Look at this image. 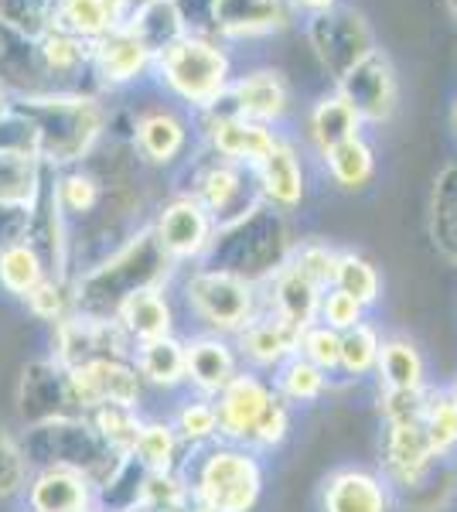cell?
Here are the masks:
<instances>
[{"instance_id":"cell-35","label":"cell","mask_w":457,"mask_h":512,"mask_svg":"<svg viewBox=\"0 0 457 512\" xmlns=\"http://www.w3.org/2000/svg\"><path fill=\"white\" fill-rule=\"evenodd\" d=\"M147 468L134 454H123L113 472L96 485V512H140L147 492Z\"/></svg>"},{"instance_id":"cell-30","label":"cell","mask_w":457,"mask_h":512,"mask_svg":"<svg viewBox=\"0 0 457 512\" xmlns=\"http://www.w3.org/2000/svg\"><path fill=\"white\" fill-rule=\"evenodd\" d=\"M127 18H130L127 0H58L52 28L96 45L106 35H113L116 28H123Z\"/></svg>"},{"instance_id":"cell-31","label":"cell","mask_w":457,"mask_h":512,"mask_svg":"<svg viewBox=\"0 0 457 512\" xmlns=\"http://www.w3.org/2000/svg\"><path fill=\"white\" fill-rule=\"evenodd\" d=\"M140 379H144L147 390L157 393H174L185 390L188 376H185V338L168 335V338H154V342H140L130 352Z\"/></svg>"},{"instance_id":"cell-33","label":"cell","mask_w":457,"mask_h":512,"mask_svg":"<svg viewBox=\"0 0 457 512\" xmlns=\"http://www.w3.org/2000/svg\"><path fill=\"white\" fill-rule=\"evenodd\" d=\"M382 390H427V355L406 335H382L379 366H376Z\"/></svg>"},{"instance_id":"cell-57","label":"cell","mask_w":457,"mask_h":512,"mask_svg":"<svg viewBox=\"0 0 457 512\" xmlns=\"http://www.w3.org/2000/svg\"><path fill=\"white\" fill-rule=\"evenodd\" d=\"M342 0H287V7H290V14L294 18H318V14L324 11H331V7H338Z\"/></svg>"},{"instance_id":"cell-37","label":"cell","mask_w":457,"mask_h":512,"mask_svg":"<svg viewBox=\"0 0 457 512\" xmlns=\"http://www.w3.org/2000/svg\"><path fill=\"white\" fill-rule=\"evenodd\" d=\"M127 28L144 41L147 48L157 55L161 48H168L171 41H178L181 35H188V21L181 14L178 0H147L130 11Z\"/></svg>"},{"instance_id":"cell-25","label":"cell","mask_w":457,"mask_h":512,"mask_svg":"<svg viewBox=\"0 0 457 512\" xmlns=\"http://www.w3.org/2000/svg\"><path fill=\"white\" fill-rule=\"evenodd\" d=\"M236 352L243 369H253V373L273 376L287 359L297 355V342H301V328L287 325V321L273 318L263 311L260 318H253L249 325L239 332L236 338Z\"/></svg>"},{"instance_id":"cell-9","label":"cell","mask_w":457,"mask_h":512,"mask_svg":"<svg viewBox=\"0 0 457 512\" xmlns=\"http://www.w3.org/2000/svg\"><path fill=\"white\" fill-rule=\"evenodd\" d=\"M304 38L311 45L318 65L328 72L331 86L338 79H345L365 55L379 48L369 18H365L359 7H348V4L331 7V11L318 14V18H307Z\"/></svg>"},{"instance_id":"cell-16","label":"cell","mask_w":457,"mask_h":512,"mask_svg":"<svg viewBox=\"0 0 457 512\" xmlns=\"http://www.w3.org/2000/svg\"><path fill=\"white\" fill-rule=\"evenodd\" d=\"M191 130H195V120H188L181 110L151 106V110H140L134 117L127 144L140 161V168H174L178 161H185Z\"/></svg>"},{"instance_id":"cell-29","label":"cell","mask_w":457,"mask_h":512,"mask_svg":"<svg viewBox=\"0 0 457 512\" xmlns=\"http://www.w3.org/2000/svg\"><path fill=\"white\" fill-rule=\"evenodd\" d=\"M321 287L311 284L307 277L297 274L290 263L273 274L267 284H263V311L294 328H307L318 321V308H321Z\"/></svg>"},{"instance_id":"cell-10","label":"cell","mask_w":457,"mask_h":512,"mask_svg":"<svg viewBox=\"0 0 457 512\" xmlns=\"http://www.w3.org/2000/svg\"><path fill=\"white\" fill-rule=\"evenodd\" d=\"M161 250L178 263L181 270L202 263L212 250V239L219 233L215 219L205 212V205L188 192H174L157 205L154 219L147 222Z\"/></svg>"},{"instance_id":"cell-19","label":"cell","mask_w":457,"mask_h":512,"mask_svg":"<svg viewBox=\"0 0 457 512\" xmlns=\"http://www.w3.org/2000/svg\"><path fill=\"white\" fill-rule=\"evenodd\" d=\"M318 512H396V492L379 468L342 465L321 478Z\"/></svg>"},{"instance_id":"cell-4","label":"cell","mask_w":457,"mask_h":512,"mask_svg":"<svg viewBox=\"0 0 457 512\" xmlns=\"http://www.w3.org/2000/svg\"><path fill=\"white\" fill-rule=\"evenodd\" d=\"M185 478L191 502L209 512H260L267 495V461L253 448L215 441L188 454Z\"/></svg>"},{"instance_id":"cell-64","label":"cell","mask_w":457,"mask_h":512,"mask_svg":"<svg viewBox=\"0 0 457 512\" xmlns=\"http://www.w3.org/2000/svg\"><path fill=\"white\" fill-rule=\"evenodd\" d=\"M140 512H144V509H140Z\"/></svg>"},{"instance_id":"cell-44","label":"cell","mask_w":457,"mask_h":512,"mask_svg":"<svg viewBox=\"0 0 457 512\" xmlns=\"http://www.w3.org/2000/svg\"><path fill=\"white\" fill-rule=\"evenodd\" d=\"M331 287L352 294L365 311H372L382 297V274L365 253L342 250V256H338V267H335V284Z\"/></svg>"},{"instance_id":"cell-61","label":"cell","mask_w":457,"mask_h":512,"mask_svg":"<svg viewBox=\"0 0 457 512\" xmlns=\"http://www.w3.org/2000/svg\"><path fill=\"white\" fill-rule=\"evenodd\" d=\"M447 11H451V18H454V24H457V0H447Z\"/></svg>"},{"instance_id":"cell-54","label":"cell","mask_w":457,"mask_h":512,"mask_svg":"<svg viewBox=\"0 0 457 512\" xmlns=\"http://www.w3.org/2000/svg\"><path fill=\"white\" fill-rule=\"evenodd\" d=\"M365 318H369V311H365L352 294L338 291V287H328V291L321 294V308H318L321 325L335 328V332H348V328L362 325Z\"/></svg>"},{"instance_id":"cell-6","label":"cell","mask_w":457,"mask_h":512,"mask_svg":"<svg viewBox=\"0 0 457 512\" xmlns=\"http://www.w3.org/2000/svg\"><path fill=\"white\" fill-rule=\"evenodd\" d=\"M178 297L185 311L195 318L198 332L236 338L253 318L263 315V287L249 280L226 274V270L185 267L178 274Z\"/></svg>"},{"instance_id":"cell-48","label":"cell","mask_w":457,"mask_h":512,"mask_svg":"<svg viewBox=\"0 0 457 512\" xmlns=\"http://www.w3.org/2000/svg\"><path fill=\"white\" fill-rule=\"evenodd\" d=\"M58 0H0V24L24 38H41L55 21Z\"/></svg>"},{"instance_id":"cell-42","label":"cell","mask_w":457,"mask_h":512,"mask_svg":"<svg viewBox=\"0 0 457 512\" xmlns=\"http://www.w3.org/2000/svg\"><path fill=\"white\" fill-rule=\"evenodd\" d=\"M420 427L437 458H457V400L447 386L444 390H437V386L427 390Z\"/></svg>"},{"instance_id":"cell-41","label":"cell","mask_w":457,"mask_h":512,"mask_svg":"<svg viewBox=\"0 0 457 512\" xmlns=\"http://www.w3.org/2000/svg\"><path fill=\"white\" fill-rule=\"evenodd\" d=\"M171 427L178 431L181 444H185L188 451L209 448V444L219 441V414H215V400H209V396H198V393H188L185 400L174 407Z\"/></svg>"},{"instance_id":"cell-11","label":"cell","mask_w":457,"mask_h":512,"mask_svg":"<svg viewBox=\"0 0 457 512\" xmlns=\"http://www.w3.org/2000/svg\"><path fill=\"white\" fill-rule=\"evenodd\" d=\"M215 110L232 113L253 123H267V127H284V120L294 110V89H290L287 76L273 65H256V69L236 72L219 99Z\"/></svg>"},{"instance_id":"cell-15","label":"cell","mask_w":457,"mask_h":512,"mask_svg":"<svg viewBox=\"0 0 457 512\" xmlns=\"http://www.w3.org/2000/svg\"><path fill=\"white\" fill-rule=\"evenodd\" d=\"M195 123H198V130H202L205 151H212L215 158H222V161L253 168V171L270 158L273 147L284 137L277 127L232 117V113H222V110L202 113V117H195Z\"/></svg>"},{"instance_id":"cell-12","label":"cell","mask_w":457,"mask_h":512,"mask_svg":"<svg viewBox=\"0 0 457 512\" xmlns=\"http://www.w3.org/2000/svg\"><path fill=\"white\" fill-rule=\"evenodd\" d=\"M134 352L116 318L69 315L52 328V359L65 369H79L99 359H123Z\"/></svg>"},{"instance_id":"cell-3","label":"cell","mask_w":457,"mask_h":512,"mask_svg":"<svg viewBox=\"0 0 457 512\" xmlns=\"http://www.w3.org/2000/svg\"><path fill=\"white\" fill-rule=\"evenodd\" d=\"M151 76L164 89V96L185 106L191 117H202L226 96L236 65H232L226 41L202 35V31H188L154 55Z\"/></svg>"},{"instance_id":"cell-24","label":"cell","mask_w":457,"mask_h":512,"mask_svg":"<svg viewBox=\"0 0 457 512\" xmlns=\"http://www.w3.org/2000/svg\"><path fill=\"white\" fill-rule=\"evenodd\" d=\"M256 185H260L263 202L284 212V216L297 212L307 202V168L294 137H280L270 158L256 168Z\"/></svg>"},{"instance_id":"cell-55","label":"cell","mask_w":457,"mask_h":512,"mask_svg":"<svg viewBox=\"0 0 457 512\" xmlns=\"http://www.w3.org/2000/svg\"><path fill=\"white\" fill-rule=\"evenodd\" d=\"M427 390H382L379 386L382 424H420L423 403H427Z\"/></svg>"},{"instance_id":"cell-43","label":"cell","mask_w":457,"mask_h":512,"mask_svg":"<svg viewBox=\"0 0 457 512\" xmlns=\"http://www.w3.org/2000/svg\"><path fill=\"white\" fill-rule=\"evenodd\" d=\"M379 349H382V332L372 325L369 318L362 325L342 332V355H338V376L342 379H365L376 376L379 366Z\"/></svg>"},{"instance_id":"cell-60","label":"cell","mask_w":457,"mask_h":512,"mask_svg":"<svg viewBox=\"0 0 457 512\" xmlns=\"http://www.w3.org/2000/svg\"><path fill=\"white\" fill-rule=\"evenodd\" d=\"M174 512H209V509H202V506H198V502H188L185 509H174Z\"/></svg>"},{"instance_id":"cell-38","label":"cell","mask_w":457,"mask_h":512,"mask_svg":"<svg viewBox=\"0 0 457 512\" xmlns=\"http://www.w3.org/2000/svg\"><path fill=\"white\" fill-rule=\"evenodd\" d=\"M188 448L181 444L178 431L171 427V420H147L144 417V427H140V437H137V448H134V458L147 472H181L188 461Z\"/></svg>"},{"instance_id":"cell-18","label":"cell","mask_w":457,"mask_h":512,"mask_svg":"<svg viewBox=\"0 0 457 512\" xmlns=\"http://www.w3.org/2000/svg\"><path fill=\"white\" fill-rule=\"evenodd\" d=\"M273 390L270 376L253 373V369H239V376L215 396V414H219V441L232 444H249V437L256 434L263 414L270 410Z\"/></svg>"},{"instance_id":"cell-13","label":"cell","mask_w":457,"mask_h":512,"mask_svg":"<svg viewBox=\"0 0 457 512\" xmlns=\"http://www.w3.org/2000/svg\"><path fill=\"white\" fill-rule=\"evenodd\" d=\"M331 89H338L352 103V110L359 113L365 127H382V123H389L396 117V110H400V76H396V65L382 48L365 55Z\"/></svg>"},{"instance_id":"cell-39","label":"cell","mask_w":457,"mask_h":512,"mask_svg":"<svg viewBox=\"0 0 457 512\" xmlns=\"http://www.w3.org/2000/svg\"><path fill=\"white\" fill-rule=\"evenodd\" d=\"M270 383H273V390H277L280 400L290 403L294 410L314 407V403H321L331 390V376L324 373V369L311 366V362L301 359V355L287 359L284 366L270 376Z\"/></svg>"},{"instance_id":"cell-32","label":"cell","mask_w":457,"mask_h":512,"mask_svg":"<svg viewBox=\"0 0 457 512\" xmlns=\"http://www.w3.org/2000/svg\"><path fill=\"white\" fill-rule=\"evenodd\" d=\"M321 168L328 175L331 185L338 192H365V188L376 181V171H379V161H376V147H372L369 137H352L345 144L331 147L328 154H321Z\"/></svg>"},{"instance_id":"cell-50","label":"cell","mask_w":457,"mask_h":512,"mask_svg":"<svg viewBox=\"0 0 457 512\" xmlns=\"http://www.w3.org/2000/svg\"><path fill=\"white\" fill-rule=\"evenodd\" d=\"M28 461H24L21 451V437L11 431V427L0 420V502L18 499L28 485Z\"/></svg>"},{"instance_id":"cell-59","label":"cell","mask_w":457,"mask_h":512,"mask_svg":"<svg viewBox=\"0 0 457 512\" xmlns=\"http://www.w3.org/2000/svg\"><path fill=\"white\" fill-rule=\"evenodd\" d=\"M451 137H454V144H457V96H454V103H451Z\"/></svg>"},{"instance_id":"cell-49","label":"cell","mask_w":457,"mask_h":512,"mask_svg":"<svg viewBox=\"0 0 457 512\" xmlns=\"http://www.w3.org/2000/svg\"><path fill=\"white\" fill-rule=\"evenodd\" d=\"M24 308L31 311L38 321L45 325H58L69 315H76V301H72V280H55V277H45L41 284L35 287V294L24 301Z\"/></svg>"},{"instance_id":"cell-26","label":"cell","mask_w":457,"mask_h":512,"mask_svg":"<svg viewBox=\"0 0 457 512\" xmlns=\"http://www.w3.org/2000/svg\"><path fill=\"white\" fill-rule=\"evenodd\" d=\"M24 512H89L96 509L93 478L72 468H38L21 492Z\"/></svg>"},{"instance_id":"cell-17","label":"cell","mask_w":457,"mask_h":512,"mask_svg":"<svg viewBox=\"0 0 457 512\" xmlns=\"http://www.w3.org/2000/svg\"><path fill=\"white\" fill-rule=\"evenodd\" d=\"M72 393H76L82 414H93L103 403H120V407H137L144 403V379H140L137 366L130 355L123 359H99L89 366L69 369Z\"/></svg>"},{"instance_id":"cell-7","label":"cell","mask_w":457,"mask_h":512,"mask_svg":"<svg viewBox=\"0 0 457 512\" xmlns=\"http://www.w3.org/2000/svg\"><path fill=\"white\" fill-rule=\"evenodd\" d=\"M21 451L31 472H38V468H72V472L93 478V485L103 482L120 461V454H113L103 437L96 434L89 417H58L24 427Z\"/></svg>"},{"instance_id":"cell-63","label":"cell","mask_w":457,"mask_h":512,"mask_svg":"<svg viewBox=\"0 0 457 512\" xmlns=\"http://www.w3.org/2000/svg\"><path fill=\"white\" fill-rule=\"evenodd\" d=\"M447 390H451V393H454V400H457V379H454V383H451V386H447Z\"/></svg>"},{"instance_id":"cell-36","label":"cell","mask_w":457,"mask_h":512,"mask_svg":"<svg viewBox=\"0 0 457 512\" xmlns=\"http://www.w3.org/2000/svg\"><path fill=\"white\" fill-rule=\"evenodd\" d=\"M48 168L35 154L0 151V205L11 209H31L45 188Z\"/></svg>"},{"instance_id":"cell-51","label":"cell","mask_w":457,"mask_h":512,"mask_svg":"<svg viewBox=\"0 0 457 512\" xmlns=\"http://www.w3.org/2000/svg\"><path fill=\"white\" fill-rule=\"evenodd\" d=\"M297 355L311 362V366L324 369L328 376H338V355H342V332H335V328H328V325H321V321H314V325L301 328V342H297Z\"/></svg>"},{"instance_id":"cell-58","label":"cell","mask_w":457,"mask_h":512,"mask_svg":"<svg viewBox=\"0 0 457 512\" xmlns=\"http://www.w3.org/2000/svg\"><path fill=\"white\" fill-rule=\"evenodd\" d=\"M11 106H14V96H11V93H7V89H4V86H0V120H4V117H7V113H11Z\"/></svg>"},{"instance_id":"cell-53","label":"cell","mask_w":457,"mask_h":512,"mask_svg":"<svg viewBox=\"0 0 457 512\" xmlns=\"http://www.w3.org/2000/svg\"><path fill=\"white\" fill-rule=\"evenodd\" d=\"M191 502L185 472H151L144 492V512H174Z\"/></svg>"},{"instance_id":"cell-5","label":"cell","mask_w":457,"mask_h":512,"mask_svg":"<svg viewBox=\"0 0 457 512\" xmlns=\"http://www.w3.org/2000/svg\"><path fill=\"white\" fill-rule=\"evenodd\" d=\"M294 243L297 239L294 229H290V216L260 202L236 222L219 226V233L212 239V250L202 263L263 287L290 260Z\"/></svg>"},{"instance_id":"cell-1","label":"cell","mask_w":457,"mask_h":512,"mask_svg":"<svg viewBox=\"0 0 457 512\" xmlns=\"http://www.w3.org/2000/svg\"><path fill=\"white\" fill-rule=\"evenodd\" d=\"M178 274L181 267L161 250L151 226L144 222L113 253H106L103 260L72 277V301H76L79 315L116 318L127 297L147 291V287H171Z\"/></svg>"},{"instance_id":"cell-20","label":"cell","mask_w":457,"mask_h":512,"mask_svg":"<svg viewBox=\"0 0 457 512\" xmlns=\"http://www.w3.org/2000/svg\"><path fill=\"white\" fill-rule=\"evenodd\" d=\"M287 0H209V35L219 41H253L290 28Z\"/></svg>"},{"instance_id":"cell-62","label":"cell","mask_w":457,"mask_h":512,"mask_svg":"<svg viewBox=\"0 0 457 512\" xmlns=\"http://www.w3.org/2000/svg\"><path fill=\"white\" fill-rule=\"evenodd\" d=\"M130 4V11H134V7H140V4H147V0H127Z\"/></svg>"},{"instance_id":"cell-14","label":"cell","mask_w":457,"mask_h":512,"mask_svg":"<svg viewBox=\"0 0 457 512\" xmlns=\"http://www.w3.org/2000/svg\"><path fill=\"white\" fill-rule=\"evenodd\" d=\"M14 400H18V414L24 420V427L45 424V420H58V417H86L76 393H72L69 369L58 366L52 355L28 362L21 369Z\"/></svg>"},{"instance_id":"cell-46","label":"cell","mask_w":457,"mask_h":512,"mask_svg":"<svg viewBox=\"0 0 457 512\" xmlns=\"http://www.w3.org/2000/svg\"><path fill=\"white\" fill-rule=\"evenodd\" d=\"M93 420L96 434L106 441V448L113 454H134L137 448V437H140V427H144V417H140L137 407H120V403H103L96 407L93 414H86Z\"/></svg>"},{"instance_id":"cell-28","label":"cell","mask_w":457,"mask_h":512,"mask_svg":"<svg viewBox=\"0 0 457 512\" xmlns=\"http://www.w3.org/2000/svg\"><path fill=\"white\" fill-rule=\"evenodd\" d=\"M362 134H365V123L359 120V113L352 110V103H348L338 89L321 93L304 117V140L314 158H321L331 147L345 144V140H352V137H362Z\"/></svg>"},{"instance_id":"cell-21","label":"cell","mask_w":457,"mask_h":512,"mask_svg":"<svg viewBox=\"0 0 457 512\" xmlns=\"http://www.w3.org/2000/svg\"><path fill=\"white\" fill-rule=\"evenodd\" d=\"M434 448L420 424H382L379 437V475L393 485V492L413 489L437 465Z\"/></svg>"},{"instance_id":"cell-27","label":"cell","mask_w":457,"mask_h":512,"mask_svg":"<svg viewBox=\"0 0 457 512\" xmlns=\"http://www.w3.org/2000/svg\"><path fill=\"white\" fill-rule=\"evenodd\" d=\"M116 321L127 332L130 345L178 335V304H174L171 287H147V291L127 297L116 311Z\"/></svg>"},{"instance_id":"cell-45","label":"cell","mask_w":457,"mask_h":512,"mask_svg":"<svg viewBox=\"0 0 457 512\" xmlns=\"http://www.w3.org/2000/svg\"><path fill=\"white\" fill-rule=\"evenodd\" d=\"M48 277L41 256L31 250L28 243H11L7 250H0V287L18 301H28L35 294V287Z\"/></svg>"},{"instance_id":"cell-56","label":"cell","mask_w":457,"mask_h":512,"mask_svg":"<svg viewBox=\"0 0 457 512\" xmlns=\"http://www.w3.org/2000/svg\"><path fill=\"white\" fill-rule=\"evenodd\" d=\"M24 233H28V209L0 205V250H7L11 243H21Z\"/></svg>"},{"instance_id":"cell-47","label":"cell","mask_w":457,"mask_h":512,"mask_svg":"<svg viewBox=\"0 0 457 512\" xmlns=\"http://www.w3.org/2000/svg\"><path fill=\"white\" fill-rule=\"evenodd\" d=\"M338 256H342V250H335V246L324 243V239H297L287 263L301 277L311 280V284H318L321 291H328V287L335 284Z\"/></svg>"},{"instance_id":"cell-2","label":"cell","mask_w":457,"mask_h":512,"mask_svg":"<svg viewBox=\"0 0 457 512\" xmlns=\"http://www.w3.org/2000/svg\"><path fill=\"white\" fill-rule=\"evenodd\" d=\"M14 110L35 134V154L45 168L82 164L110 137V110L93 93H48L14 99Z\"/></svg>"},{"instance_id":"cell-23","label":"cell","mask_w":457,"mask_h":512,"mask_svg":"<svg viewBox=\"0 0 457 512\" xmlns=\"http://www.w3.org/2000/svg\"><path fill=\"white\" fill-rule=\"evenodd\" d=\"M243 362H239L236 342L226 335H212V332H195L185 335V390L209 396L215 400L232 379L239 376Z\"/></svg>"},{"instance_id":"cell-52","label":"cell","mask_w":457,"mask_h":512,"mask_svg":"<svg viewBox=\"0 0 457 512\" xmlns=\"http://www.w3.org/2000/svg\"><path fill=\"white\" fill-rule=\"evenodd\" d=\"M290 431H294V407L280 400V396H273L270 410L263 414L260 427H256V434L249 437L246 448H253L256 454H263V458H267V454L284 448Z\"/></svg>"},{"instance_id":"cell-34","label":"cell","mask_w":457,"mask_h":512,"mask_svg":"<svg viewBox=\"0 0 457 512\" xmlns=\"http://www.w3.org/2000/svg\"><path fill=\"white\" fill-rule=\"evenodd\" d=\"M427 233L434 250L457 267V161L444 164L430 188L427 205Z\"/></svg>"},{"instance_id":"cell-8","label":"cell","mask_w":457,"mask_h":512,"mask_svg":"<svg viewBox=\"0 0 457 512\" xmlns=\"http://www.w3.org/2000/svg\"><path fill=\"white\" fill-rule=\"evenodd\" d=\"M178 192L198 198L205 205V212L215 219V226H229V222H236L239 216H246L249 209H256L263 202L253 168L215 158L205 147L198 158H191V164L185 168V185Z\"/></svg>"},{"instance_id":"cell-40","label":"cell","mask_w":457,"mask_h":512,"mask_svg":"<svg viewBox=\"0 0 457 512\" xmlns=\"http://www.w3.org/2000/svg\"><path fill=\"white\" fill-rule=\"evenodd\" d=\"M454 499H457V458H444V461H437L413 489L396 492V509L444 512Z\"/></svg>"},{"instance_id":"cell-22","label":"cell","mask_w":457,"mask_h":512,"mask_svg":"<svg viewBox=\"0 0 457 512\" xmlns=\"http://www.w3.org/2000/svg\"><path fill=\"white\" fill-rule=\"evenodd\" d=\"M154 52L140 41L134 31L123 24L113 35L93 45V82L96 93H120L127 86H137L140 79L151 76Z\"/></svg>"}]
</instances>
